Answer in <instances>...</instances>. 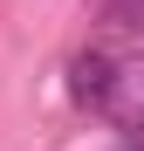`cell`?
Segmentation results:
<instances>
[{
  "label": "cell",
  "mask_w": 144,
  "mask_h": 151,
  "mask_svg": "<svg viewBox=\"0 0 144 151\" xmlns=\"http://www.w3.org/2000/svg\"><path fill=\"white\" fill-rule=\"evenodd\" d=\"M103 117L117 124V131L144 137V55H130V62H117V69H110V89H103Z\"/></svg>",
  "instance_id": "cell-1"
},
{
  "label": "cell",
  "mask_w": 144,
  "mask_h": 151,
  "mask_svg": "<svg viewBox=\"0 0 144 151\" xmlns=\"http://www.w3.org/2000/svg\"><path fill=\"white\" fill-rule=\"evenodd\" d=\"M124 151H144V137H124Z\"/></svg>",
  "instance_id": "cell-4"
},
{
  "label": "cell",
  "mask_w": 144,
  "mask_h": 151,
  "mask_svg": "<svg viewBox=\"0 0 144 151\" xmlns=\"http://www.w3.org/2000/svg\"><path fill=\"white\" fill-rule=\"evenodd\" d=\"M103 21L110 28H144V0H103Z\"/></svg>",
  "instance_id": "cell-3"
},
{
  "label": "cell",
  "mask_w": 144,
  "mask_h": 151,
  "mask_svg": "<svg viewBox=\"0 0 144 151\" xmlns=\"http://www.w3.org/2000/svg\"><path fill=\"white\" fill-rule=\"evenodd\" d=\"M110 55H96V48H89V55H76V62H69V96H76V103L82 110H103V89H110Z\"/></svg>",
  "instance_id": "cell-2"
}]
</instances>
